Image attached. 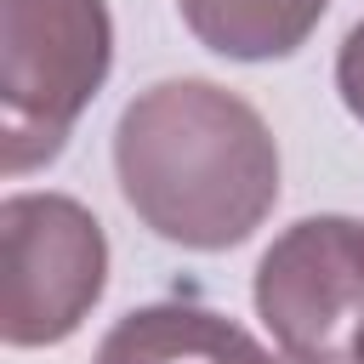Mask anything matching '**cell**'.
<instances>
[{
	"instance_id": "cell-1",
	"label": "cell",
	"mask_w": 364,
	"mask_h": 364,
	"mask_svg": "<svg viewBox=\"0 0 364 364\" xmlns=\"http://www.w3.org/2000/svg\"><path fill=\"white\" fill-rule=\"evenodd\" d=\"M125 205L182 250L245 245L279 199V142L267 119L216 80H159L114 125Z\"/></svg>"
},
{
	"instance_id": "cell-2",
	"label": "cell",
	"mask_w": 364,
	"mask_h": 364,
	"mask_svg": "<svg viewBox=\"0 0 364 364\" xmlns=\"http://www.w3.org/2000/svg\"><path fill=\"white\" fill-rule=\"evenodd\" d=\"M114 23L102 0H0V171L23 176L63 154L102 91Z\"/></svg>"
},
{
	"instance_id": "cell-3",
	"label": "cell",
	"mask_w": 364,
	"mask_h": 364,
	"mask_svg": "<svg viewBox=\"0 0 364 364\" xmlns=\"http://www.w3.org/2000/svg\"><path fill=\"white\" fill-rule=\"evenodd\" d=\"M108 284V233L68 193L0 205V336L6 347L68 341Z\"/></svg>"
},
{
	"instance_id": "cell-4",
	"label": "cell",
	"mask_w": 364,
	"mask_h": 364,
	"mask_svg": "<svg viewBox=\"0 0 364 364\" xmlns=\"http://www.w3.org/2000/svg\"><path fill=\"white\" fill-rule=\"evenodd\" d=\"M256 313L301 364H353L364 324V222L301 216L256 262Z\"/></svg>"
},
{
	"instance_id": "cell-5",
	"label": "cell",
	"mask_w": 364,
	"mask_h": 364,
	"mask_svg": "<svg viewBox=\"0 0 364 364\" xmlns=\"http://www.w3.org/2000/svg\"><path fill=\"white\" fill-rule=\"evenodd\" d=\"M97 364H273V358L228 313L193 301H154L114 318V330L97 341Z\"/></svg>"
},
{
	"instance_id": "cell-6",
	"label": "cell",
	"mask_w": 364,
	"mask_h": 364,
	"mask_svg": "<svg viewBox=\"0 0 364 364\" xmlns=\"http://www.w3.org/2000/svg\"><path fill=\"white\" fill-rule=\"evenodd\" d=\"M193 40L233 63H273L307 46L330 0H176Z\"/></svg>"
},
{
	"instance_id": "cell-7",
	"label": "cell",
	"mask_w": 364,
	"mask_h": 364,
	"mask_svg": "<svg viewBox=\"0 0 364 364\" xmlns=\"http://www.w3.org/2000/svg\"><path fill=\"white\" fill-rule=\"evenodd\" d=\"M336 91H341L347 114L364 119V17L347 28V40H341V51H336Z\"/></svg>"
},
{
	"instance_id": "cell-8",
	"label": "cell",
	"mask_w": 364,
	"mask_h": 364,
	"mask_svg": "<svg viewBox=\"0 0 364 364\" xmlns=\"http://www.w3.org/2000/svg\"><path fill=\"white\" fill-rule=\"evenodd\" d=\"M353 364H364V324H358V336H353Z\"/></svg>"
},
{
	"instance_id": "cell-9",
	"label": "cell",
	"mask_w": 364,
	"mask_h": 364,
	"mask_svg": "<svg viewBox=\"0 0 364 364\" xmlns=\"http://www.w3.org/2000/svg\"><path fill=\"white\" fill-rule=\"evenodd\" d=\"M284 364H301V358H284Z\"/></svg>"
}]
</instances>
